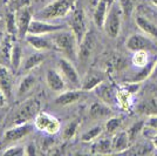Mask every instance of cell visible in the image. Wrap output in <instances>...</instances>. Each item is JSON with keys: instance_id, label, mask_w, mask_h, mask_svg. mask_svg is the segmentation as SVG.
Listing matches in <instances>:
<instances>
[{"instance_id": "46", "label": "cell", "mask_w": 157, "mask_h": 156, "mask_svg": "<svg viewBox=\"0 0 157 156\" xmlns=\"http://www.w3.org/2000/svg\"><path fill=\"white\" fill-rule=\"evenodd\" d=\"M150 2H151V5H152V6L157 7V0H150Z\"/></svg>"}, {"instance_id": "17", "label": "cell", "mask_w": 157, "mask_h": 156, "mask_svg": "<svg viewBox=\"0 0 157 156\" xmlns=\"http://www.w3.org/2000/svg\"><path fill=\"white\" fill-rule=\"evenodd\" d=\"M113 142V154H123L127 153L129 148L130 140L127 130H120L114 134V137L111 138Z\"/></svg>"}, {"instance_id": "45", "label": "cell", "mask_w": 157, "mask_h": 156, "mask_svg": "<svg viewBox=\"0 0 157 156\" xmlns=\"http://www.w3.org/2000/svg\"><path fill=\"white\" fill-rule=\"evenodd\" d=\"M151 143H152V146H154V148L157 150V134H155L154 135V137H152V140H151Z\"/></svg>"}, {"instance_id": "9", "label": "cell", "mask_w": 157, "mask_h": 156, "mask_svg": "<svg viewBox=\"0 0 157 156\" xmlns=\"http://www.w3.org/2000/svg\"><path fill=\"white\" fill-rule=\"evenodd\" d=\"M125 47H127L128 51H130L132 53L136 52V51H148V52H150V51L156 49V42L148 35L132 34L127 39Z\"/></svg>"}, {"instance_id": "11", "label": "cell", "mask_w": 157, "mask_h": 156, "mask_svg": "<svg viewBox=\"0 0 157 156\" xmlns=\"http://www.w3.org/2000/svg\"><path fill=\"white\" fill-rule=\"evenodd\" d=\"M65 29V26L52 24L47 20L42 19H33L28 28L27 34H39V35H46V34H53V33Z\"/></svg>"}, {"instance_id": "15", "label": "cell", "mask_w": 157, "mask_h": 156, "mask_svg": "<svg viewBox=\"0 0 157 156\" xmlns=\"http://www.w3.org/2000/svg\"><path fill=\"white\" fill-rule=\"evenodd\" d=\"M25 39H26L27 44L38 52H45V51H49L51 48H54L52 39H47L44 35L27 34Z\"/></svg>"}, {"instance_id": "33", "label": "cell", "mask_w": 157, "mask_h": 156, "mask_svg": "<svg viewBox=\"0 0 157 156\" xmlns=\"http://www.w3.org/2000/svg\"><path fill=\"white\" fill-rule=\"evenodd\" d=\"M131 98H132V95H131L130 93H128L127 91L124 89H120L117 91L116 93V99H117V103L118 106L122 108V109H124V111H128V109H130L131 107Z\"/></svg>"}, {"instance_id": "22", "label": "cell", "mask_w": 157, "mask_h": 156, "mask_svg": "<svg viewBox=\"0 0 157 156\" xmlns=\"http://www.w3.org/2000/svg\"><path fill=\"white\" fill-rule=\"evenodd\" d=\"M136 25L137 27L144 33L147 34L148 37H150L151 39H154L155 41H157V26L148 19V18H144L142 15H138L136 17Z\"/></svg>"}, {"instance_id": "2", "label": "cell", "mask_w": 157, "mask_h": 156, "mask_svg": "<svg viewBox=\"0 0 157 156\" xmlns=\"http://www.w3.org/2000/svg\"><path fill=\"white\" fill-rule=\"evenodd\" d=\"M75 7L76 0H53L40 11L38 15L40 19L47 21L61 19L69 15Z\"/></svg>"}, {"instance_id": "3", "label": "cell", "mask_w": 157, "mask_h": 156, "mask_svg": "<svg viewBox=\"0 0 157 156\" xmlns=\"http://www.w3.org/2000/svg\"><path fill=\"white\" fill-rule=\"evenodd\" d=\"M41 108V103L36 99H28L24 101L17 108L11 117V126H18V124L28 123L31 120L38 115Z\"/></svg>"}, {"instance_id": "12", "label": "cell", "mask_w": 157, "mask_h": 156, "mask_svg": "<svg viewBox=\"0 0 157 156\" xmlns=\"http://www.w3.org/2000/svg\"><path fill=\"white\" fill-rule=\"evenodd\" d=\"M17 17V25H18V32L19 38H26L28 28L31 25V21L33 20V12L29 6L21 7L15 11Z\"/></svg>"}, {"instance_id": "27", "label": "cell", "mask_w": 157, "mask_h": 156, "mask_svg": "<svg viewBox=\"0 0 157 156\" xmlns=\"http://www.w3.org/2000/svg\"><path fill=\"white\" fill-rule=\"evenodd\" d=\"M93 154H102L108 155L113 154V142L111 138H100L93 144L92 147Z\"/></svg>"}, {"instance_id": "47", "label": "cell", "mask_w": 157, "mask_h": 156, "mask_svg": "<svg viewBox=\"0 0 157 156\" xmlns=\"http://www.w3.org/2000/svg\"><path fill=\"white\" fill-rule=\"evenodd\" d=\"M98 2V0H90V4H92L93 6H95Z\"/></svg>"}, {"instance_id": "26", "label": "cell", "mask_w": 157, "mask_h": 156, "mask_svg": "<svg viewBox=\"0 0 157 156\" xmlns=\"http://www.w3.org/2000/svg\"><path fill=\"white\" fill-rule=\"evenodd\" d=\"M24 61V52H22V47L18 44L14 42L12 47V53H11V67L14 72L19 71Z\"/></svg>"}, {"instance_id": "29", "label": "cell", "mask_w": 157, "mask_h": 156, "mask_svg": "<svg viewBox=\"0 0 157 156\" xmlns=\"http://www.w3.org/2000/svg\"><path fill=\"white\" fill-rule=\"evenodd\" d=\"M155 62L156 60L154 61H150L149 64L147 66H144L143 68H140L141 71L135 73V75L129 80V81H132V82H143L145 79L150 78L151 76V73H152V69H154V66H155Z\"/></svg>"}, {"instance_id": "30", "label": "cell", "mask_w": 157, "mask_h": 156, "mask_svg": "<svg viewBox=\"0 0 157 156\" xmlns=\"http://www.w3.org/2000/svg\"><path fill=\"white\" fill-rule=\"evenodd\" d=\"M148 51H136L134 52L132 57H131V62L132 65L137 68H143L144 66H147L150 62L149 59V54Z\"/></svg>"}, {"instance_id": "18", "label": "cell", "mask_w": 157, "mask_h": 156, "mask_svg": "<svg viewBox=\"0 0 157 156\" xmlns=\"http://www.w3.org/2000/svg\"><path fill=\"white\" fill-rule=\"evenodd\" d=\"M82 89L80 88V89H68V91H63L61 92L59 95L55 98V103L58 104V106H62V107H65V106H69V104H73L75 103V102H78L80 101L81 99H82Z\"/></svg>"}, {"instance_id": "25", "label": "cell", "mask_w": 157, "mask_h": 156, "mask_svg": "<svg viewBox=\"0 0 157 156\" xmlns=\"http://www.w3.org/2000/svg\"><path fill=\"white\" fill-rule=\"evenodd\" d=\"M111 114L110 106H108L105 102H94L89 108V116L92 119H102L107 117Z\"/></svg>"}, {"instance_id": "37", "label": "cell", "mask_w": 157, "mask_h": 156, "mask_svg": "<svg viewBox=\"0 0 157 156\" xmlns=\"http://www.w3.org/2000/svg\"><path fill=\"white\" fill-rule=\"evenodd\" d=\"M4 155H12V156H21L25 155V147L21 146H8L6 149L2 150Z\"/></svg>"}, {"instance_id": "44", "label": "cell", "mask_w": 157, "mask_h": 156, "mask_svg": "<svg viewBox=\"0 0 157 156\" xmlns=\"http://www.w3.org/2000/svg\"><path fill=\"white\" fill-rule=\"evenodd\" d=\"M150 78L157 79V60H156V62H155V66H154V69H152V73H151Z\"/></svg>"}, {"instance_id": "5", "label": "cell", "mask_w": 157, "mask_h": 156, "mask_svg": "<svg viewBox=\"0 0 157 156\" xmlns=\"http://www.w3.org/2000/svg\"><path fill=\"white\" fill-rule=\"evenodd\" d=\"M69 29L74 33V35L76 37L78 44L81 42V40L83 39L86 33L89 31L88 27V19H87V14L85 10L82 7L76 6L73 12L71 13L69 18Z\"/></svg>"}, {"instance_id": "14", "label": "cell", "mask_w": 157, "mask_h": 156, "mask_svg": "<svg viewBox=\"0 0 157 156\" xmlns=\"http://www.w3.org/2000/svg\"><path fill=\"white\" fill-rule=\"evenodd\" d=\"M0 91L4 92L7 99L13 96V75L6 65L0 64Z\"/></svg>"}, {"instance_id": "23", "label": "cell", "mask_w": 157, "mask_h": 156, "mask_svg": "<svg viewBox=\"0 0 157 156\" xmlns=\"http://www.w3.org/2000/svg\"><path fill=\"white\" fill-rule=\"evenodd\" d=\"M35 84H36V78L33 74H26L25 76H22L18 85V89H17L18 98H22L27 95L34 88Z\"/></svg>"}, {"instance_id": "24", "label": "cell", "mask_w": 157, "mask_h": 156, "mask_svg": "<svg viewBox=\"0 0 157 156\" xmlns=\"http://www.w3.org/2000/svg\"><path fill=\"white\" fill-rule=\"evenodd\" d=\"M45 60V54L44 53H33V54H29L24 61H22V65H21V68L25 72L28 71H33L35 69L36 67H39Z\"/></svg>"}, {"instance_id": "43", "label": "cell", "mask_w": 157, "mask_h": 156, "mask_svg": "<svg viewBox=\"0 0 157 156\" xmlns=\"http://www.w3.org/2000/svg\"><path fill=\"white\" fill-rule=\"evenodd\" d=\"M7 96L4 94V92H1L0 91V107H4L5 104H6V102H7Z\"/></svg>"}, {"instance_id": "50", "label": "cell", "mask_w": 157, "mask_h": 156, "mask_svg": "<svg viewBox=\"0 0 157 156\" xmlns=\"http://www.w3.org/2000/svg\"><path fill=\"white\" fill-rule=\"evenodd\" d=\"M0 1H1V2H4V1H5V0H0Z\"/></svg>"}, {"instance_id": "32", "label": "cell", "mask_w": 157, "mask_h": 156, "mask_svg": "<svg viewBox=\"0 0 157 156\" xmlns=\"http://www.w3.org/2000/svg\"><path fill=\"white\" fill-rule=\"evenodd\" d=\"M102 131H103V127H102L101 124L94 126V127H92L90 129L85 131V133L81 135V141L86 143L93 142L94 140H96V138L102 134Z\"/></svg>"}, {"instance_id": "21", "label": "cell", "mask_w": 157, "mask_h": 156, "mask_svg": "<svg viewBox=\"0 0 157 156\" xmlns=\"http://www.w3.org/2000/svg\"><path fill=\"white\" fill-rule=\"evenodd\" d=\"M13 38L12 35L7 34L4 37L0 42V62L2 65L11 62V53H12V47H13Z\"/></svg>"}, {"instance_id": "48", "label": "cell", "mask_w": 157, "mask_h": 156, "mask_svg": "<svg viewBox=\"0 0 157 156\" xmlns=\"http://www.w3.org/2000/svg\"><path fill=\"white\" fill-rule=\"evenodd\" d=\"M107 1H108V4H109V6H111V5H113V4H114V2L116 1V0H107Z\"/></svg>"}, {"instance_id": "6", "label": "cell", "mask_w": 157, "mask_h": 156, "mask_svg": "<svg viewBox=\"0 0 157 156\" xmlns=\"http://www.w3.org/2000/svg\"><path fill=\"white\" fill-rule=\"evenodd\" d=\"M34 127L48 135H55L60 131L61 122L56 116L46 111H40L38 115L34 117Z\"/></svg>"}, {"instance_id": "4", "label": "cell", "mask_w": 157, "mask_h": 156, "mask_svg": "<svg viewBox=\"0 0 157 156\" xmlns=\"http://www.w3.org/2000/svg\"><path fill=\"white\" fill-rule=\"evenodd\" d=\"M122 18H123V14L121 11V7H120L117 1H115L109 7V11H108V14H107V18L105 21V26H103L105 34L109 38L116 39L120 35L121 26H122Z\"/></svg>"}, {"instance_id": "28", "label": "cell", "mask_w": 157, "mask_h": 156, "mask_svg": "<svg viewBox=\"0 0 157 156\" xmlns=\"http://www.w3.org/2000/svg\"><path fill=\"white\" fill-rule=\"evenodd\" d=\"M5 24H6V32L7 34L12 37H19L18 32V25H17V17H15V11H8L5 18Z\"/></svg>"}, {"instance_id": "16", "label": "cell", "mask_w": 157, "mask_h": 156, "mask_svg": "<svg viewBox=\"0 0 157 156\" xmlns=\"http://www.w3.org/2000/svg\"><path fill=\"white\" fill-rule=\"evenodd\" d=\"M103 81H105V75L101 72L89 71L81 82V89L83 92L95 91V88L98 87Z\"/></svg>"}, {"instance_id": "42", "label": "cell", "mask_w": 157, "mask_h": 156, "mask_svg": "<svg viewBox=\"0 0 157 156\" xmlns=\"http://www.w3.org/2000/svg\"><path fill=\"white\" fill-rule=\"evenodd\" d=\"M38 153H39V151H38L35 144L33 142H29L26 147H25V155H36Z\"/></svg>"}, {"instance_id": "49", "label": "cell", "mask_w": 157, "mask_h": 156, "mask_svg": "<svg viewBox=\"0 0 157 156\" xmlns=\"http://www.w3.org/2000/svg\"><path fill=\"white\" fill-rule=\"evenodd\" d=\"M2 38H4V33H2L1 31H0V40L2 39Z\"/></svg>"}, {"instance_id": "1", "label": "cell", "mask_w": 157, "mask_h": 156, "mask_svg": "<svg viewBox=\"0 0 157 156\" xmlns=\"http://www.w3.org/2000/svg\"><path fill=\"white\" fill-rule=\"evenodd\" d=\"M52 41L54 48L65 55V58L71 61H75L78 59V41L74 33L69 29H61L53 33Z\"/></svg>"}, {"instance_id": "8", "label": "cell", "mask_w": 157, "mask_h": 156, "mask_svg": "<svg viewBox=\"0 0 157 156\" xmlns=\"http://www.w3.org/2000/svg\"><path fill=\"white\" fill-rule=\"evenodd\" d=\"M32 124L29 123H24V124H18V126H11L8 129L5 130V133L2 134V137L0 140V144L1 147L4 146H10L12 143H15L22 140L24 137L29 135L32 133Z\"/></svg>"}, {"instance_id": "41", "label": "cell", "mask_w": 157, "mask_h": 156, "mask_svg": "<svg viewBox=\"0 0 157 156\" xmlns=\"http://www.w3.org/2000/svg\"><path fill=\"white\" fill-rule=\"evenodd\" d=\"M147 127L151 130H157V114H154L148 117V121L145 122Z\"/></svg>"}, {"instance_id": "40", "label": "cell", "mask_w": 157, "mask_h": 156, "mask_svg": "<svg viewBox=\"0 0 157 156\" xmlns=\"http://www.w3.org/2000/svg\"><path fill=\"white\" fill-rule=\"evenodd\" d=\"M152 143L151 144H141L140 146V149L136 150V154H140V155H147V154H151L152 153Z\"/></svg>"}, {"instance_id": "34", "label": "cell", "mask_w": 157, "mask_h": 156, "mask_svg": "<svg viewBox=\"0 0 157 156\" xmlns=\"http://www.w3.org/2000/svg\"><path fill=\"white\" fill-rule=\"evenodd\" d=\"M122 126V119L121 117H110L107 120L105 124V130L108 134H115Z\"/></svg>"}, {"instance_id": "39", "label": "cell", "mask_w": 157, "mask_h": 156, "mask_svg": "<svg viewBox=\"0 0 157 156\" xmlns=\"http://www.w3.org/2000/svg\"><path fill=\"white\" fill-rule=\"evenodd\" d=\"M122 89H124L128 93H130L131 95H134L140 89V84L138 82H132V81H127L124 85L122 86Z\"/></svg>"}, {"instance_id": "19", "label": "cell", "mask_w": 157, "mask_h": 156, "mask_svg": "<svg viewBox=\"0 0 157 156\" xmlns=\"http://www.w3.org/2000/svg\"><path fill=\"white\" fill-rule=\"evenodd\" d=\"M95 93L98 95V98L107 103L108 106H113L114 103L117 102V99H116V93L117 92L114 91V88L110 85L105 84V81L101 84V85L95 88Z\"/></svg>"}, {"instance_id": "36", "label": "cell", "mask_w": 157, "mask_h": 156, "mask_svg": "<svg viewBox=\"0 0 157 156\" xmlns=\"http://www.w3.org/2000/svg\"><path fill=\"white\" fill-rule=\"evenodd\" d=\"M144 128V122L143 121H137L134 124H131L130 128H128V135H129V140L130 142H134L136 140V137L142 133V130Z\"/></svg>"}, {"instance_id": "35", "label": "cell", "mask_w": 157, "mask_h": 156, "mask_svg": "<svg viewBox=\"0 0 157 156\" xmlns=\"http://www.w3.org/2000/svg\"><path fill=\"white\" fill-rule=\"evenodd\" d=\"M78 126H80V120L75 119V120L71 121L66 126L65 129H63V133H62L63 138L65 140H71V138H73V137L75 136L76 131H78Z\"/></svg>"}, {"instance_id": "7", "label": "cell", "mask_w": 157, "mask_h": 156, "mask_svg": "<svg viewBox=\"0 0 157 156\" xmlns=\"http://www.w3.org/2000/svg\"><path fill=\"white\" fill-rule=\"evenodd\" d=\"M58 69L61 75L65 79L67 86H71L73 88H81L82 80L80 79L76 68L73 65V61L67 58H61L58 61Z\"/></svg>"}, {"instance_id": "13", "label": "cell", "mask_w": 157, "mask_h": 156, "mask_svg": "<svg viewBox=\"0 0 157 156\" xmlns=\"http://www.w3.org/2000/svg\"><path fill=\"white\" fill-rule=\"evenodd\" d=\"M45 79H46V84L48 86V88L52 89L53 92L61 93V92L66 91L67 84H66L65 79L61 75L59 69H54V68L48 69L46 72Z\"/></svg>"}, {"instance_id": "20", "label": "cell", "mask_w": 157, "mask_h": 156, "mask_svg": "<svg viewBox=\"0 0 157 156\" xmlns=\"http://www.w3.org/2000/svg\"><path fill=\"white\" fill-rule=\"evenodd\" d=\"M109 4L107 0H98V2L94 6V12H93V21L95 26L98 28H103L105 21L107 18V14L109 11Z\"/></svg>"}, {"instance_id": "38", "label": "cell", "mask_w": 157, "mask_h": 156, "mask_svg": "<svg viewBox=\"0 0 157 156\" xmlns=\"http://www.w3.org/2000/svg\"><path fill=\"white\" fill-rule=\"evenodd\" d=\"M32 0H10V8L12 11H17L21 7L29 6Z\"/></svg>"}, {"instance_id": "10", "label": "cell", "mask_w": 157, "mask_h": 156, "mask_svg": "<svg viewBox=\"0 0 157 156\" xmlns=\"http://www.w3.org/2000/svg\"><path fill=\"white\" fill-rule=\"evenodd\" d=\"M95 46H96V35L94 31L89 29L86 33L83 39L81 40V42L78 44V60L82 64H86L90 59L95 49Z\"/></svg>"}, {"instance_id": "31", "label": "cell", "mask_w": 157, "mask_h": 156, "mask_svg": "<svg viewBox=\"0 0 157 156\" xmlns=\"http://www.w3.org/2000/svg\"><path fill=\"white\" fill-rule=\"evenodd\" d=\"M118 2V5L121 7V11H122V14H123V18L124 19H129L135 8H136V5H137V1L136 0H116Z\"/></svg>"}]
</instances>
